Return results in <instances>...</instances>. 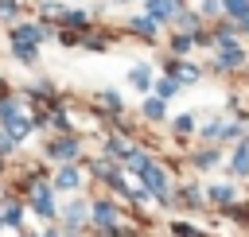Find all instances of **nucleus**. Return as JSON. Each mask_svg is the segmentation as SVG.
I'll return each mask as SVG.
<instances>
[{"label":"nucleus","instance_id":"1","mask_svg":"<svg viewBox=\"0 0 249 237\" xmlns=\"http://www.w3.org/2000/svg\"><path fill=\"white\" fill-rule=\"evenodd\" d=\"M183 8H179V0H148V16H156L160 23L163 19H175Z\"/></svg>","mask_w":249,"mask_h":237},{"label":"nucleus","instance_id":"2","mask_svg":"<svg viewBox=\"0 0 249 237\" xmlns=\"http://www.w3.org/2000/svg\"><path fill=\"white\" fill-rule=\"evenodd\" d=\"M128 27H132L136 35H148V39H152V35L160 31V19H156V16H132V19H128Z\"/></svg>","mask_w":249,"mask_h":237},{"label":"nucleus","instance_id":"3","mask_svg":"<svg viewBox=\"0 0 249 237\" xmlns=\"http://www.w3.org/2000/svg\"><path fill=\"white\" fill-rule=\"evenodd\" d=\"M222 12H226L233 23H241V19L249 16V0H222Z\"/></svg>","mask_w":249,"mask_h":237},{"label":"nucleus","instance_id":"4","mask_svg":"<svg viewBox=\"0 0 249 237\" xmlns=\"http://www.w3.org/2000/svg\"><path fill=\"white\" fill-rule=\"evenodd\" d=\"M175 27L187 31V35H198V16H195V12H179V16H175Z\"/></svg>","mask_w":249,"mask_h":237},{"label":"nucleus","instance_id":"5","mask_svg":"<svg viewBox=\"0 0 249 237\" xmlns=\"http://www.w3.org/2000/svg\"><path fill=\"white\" fill-rule=\"evenodd\" d=\"M128 82H132L136 89H148V85H152V70H148V66H132V70H128Z\"/></svg>","mask_w":249,"mask_h":237},{"label":"nucleus","instance_id":"6","mask_svg":"<svg viewBox=\"0 0 249 237\" xmlns=\"http://www.w3.org/2000/svg\"><path fill=\"white\" fill-rule=\"evenodd\" d=\"M233 175H249V144L237 148V155H233Z\"/></svg>","mask_w":249,"mask_h":237},{"label":"nucleus","instance_id":"7","mask_svg":"<svg viewBox=\"0 0 249 237\" xmlns=\"http://www.w3.org/2000/svg\"><path fill=\"white\" fill-rule=\"evenodd\" d=\"M175 82L179 85H191V82H198V70L195 66H175Z\"/></svg>","mask_w":249,"mask_h":237},{"label":"nucleus","instance_id":"8","mask_svg":"<svg viewBox=\"0 0 249 237\" xmlns=\"http://www.w3.org/2000/svg\"><path fill=\"white\" fill-rule=\"evenodd\" d=\"M191 43H195V35H175L171 51H175V54H187V51H191Z\"/></svg>","mask_w":249,"mask_h":237},{"label":"nucleus","instance_id":"9","mask_svg":"<svg viewBox=\"0 0 249 237\" xmlns=\"http://www.w3.org/2000/svg\"><path fill=\"white\" fill-rule=\"evenodd\" d=\"M144 113H148V117H156V120H160V117H163V97H152V101H148V105H144Z\"/></svg>","mask_w":249,"mask_h":237},{"label":"nucleus","instance_id":"10","mask_svg":"<svg viewBox=\"0 0 249 237\" xmlns=\"http://www.w3.org/2000/svg\"><path fill=\"white\" fill-rule=\"evenodd\" d=\"M156 89H160V97H171V93L179 89V82H175V78H163V82H160Z\"/></svg>","mask_w":249,"mask_h":237},{"label":"nucleus","instance_id":"11","mask_svg":"<svg viewBox=\"0 0 249 237\" xmlns=\"http://www.w3.org/2000/svg\"><path fill=\"white\" fill-rule=\"evenodd\" d=\"M62 19H66L70 27H82V23H86V12H62Z\"/></svg>","mask_w":249,"mask_h":237},{"label":"nucleus","instance_id":"12","mask_svg":"<svg viewBox=\"0 0 249 237\" xmlns=\"http://www.w3.org/2000/svg\"><path fill=\"white\" fill-rule=\"evenodd\" d=\"M97 221L109 225V221H113V206H97Z\"/></svg>","mask_w":249,"mask_h":237},{"label":"nucleus","instance_id":"13","mask_svg":"<svg viewBox=\"0 0 249 237\" xmlns=\"http://www.w3.org/2000/svg\"><path fill=\"white\" fill-rule=\"evenodd\" d=\"M74 183H78L74 171H62V175H58V186H74Z\"/></svg>","mask_w":249,"mask_h":237},{"label":"nucleus","instance_id":"14","mask_svg":"<svg viewBox=\"0 0 249 237\" xmlns=\"http://www.w3.org/2000/svg\"><path fill=\"white\" fill-rule=\"evenodd\" d=\"M51 152H54V155H70V152H74V144H54Z\"/></svg>","mask_w":249,"mask_h":237}]
</instances>
